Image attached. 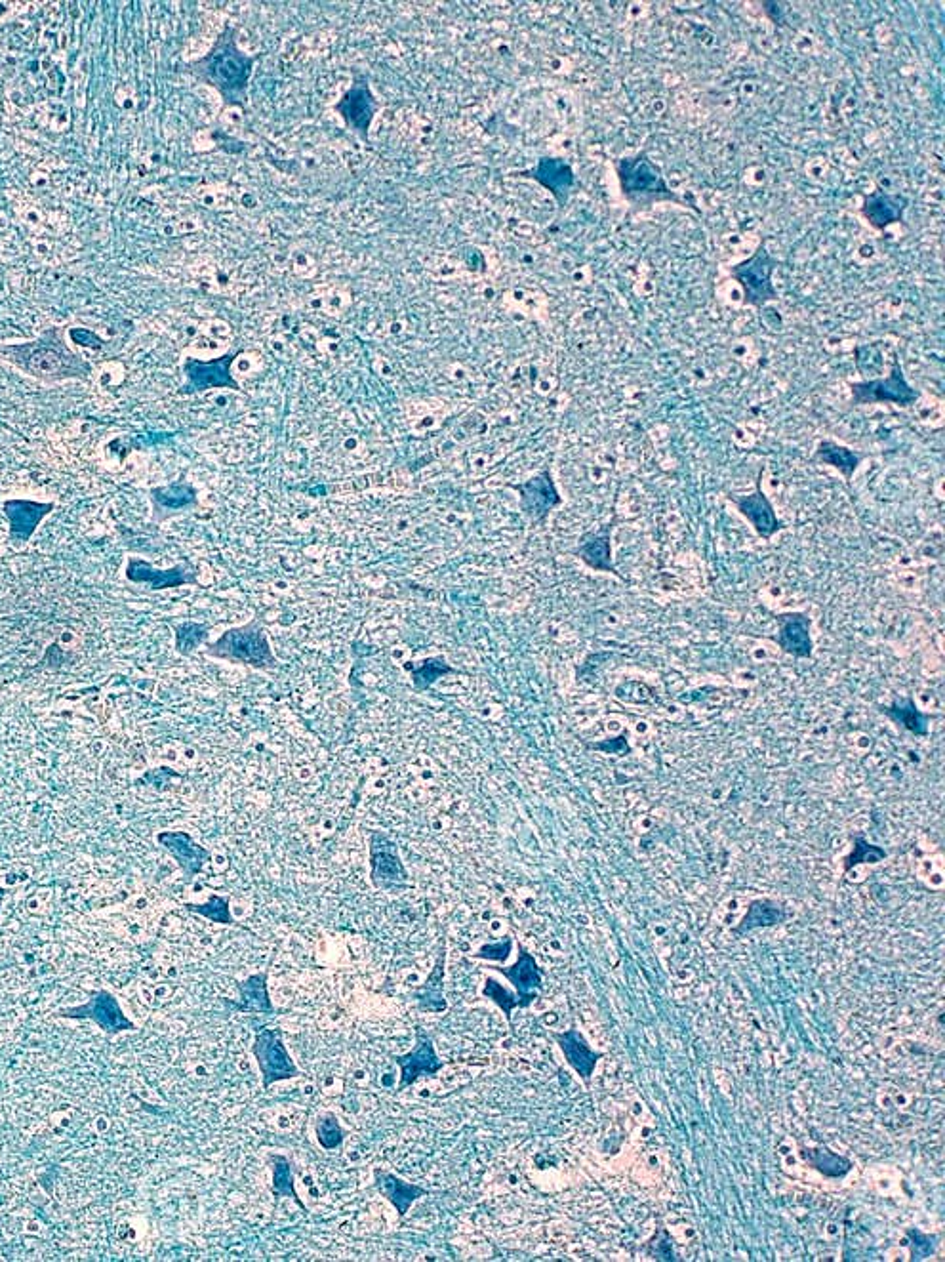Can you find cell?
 Here are the masks:
<instances>
[{"mask_svg":"<svg viewBox=\"0 0 945 1262\" xmlns=\"http://www.w3.org/2000/svg\"><path fill=\"white\" fill-rule=\"evenodd\" d=\"M4 896H6V889H4V887H0V908H2V902H4Z\"/></svg>","mask_w":945,"mask_h":1262,"instance_id":"ee69618b","label":"cell"},{"mask_svg":"<svg viewBox=\"0 0 945 1262\" xmlns=\"http://www.w3.org/2000/svg\"><path fill=\"white\" fill-rule=\"evenodd\" d=\"M789 919V912L782 902L772 900V898H757L751 900L747 906L744 919L732 929L734 937H745L751 931L757 929H772L778 927Z\"/></svg>","mask_w":945,"mask_h":1262,"instance_id":"d4e9b609","label":"cell"},{"mask_svg":"<svg viewBox=\"0 0 945 1262\" xmlns=\"http://www.w3.org/2000/svg\"><path fill=\"white\" fill-rule=\"evenodd\" d=\"M372 883L387 895H399L408 885V872L399 855V845L389 835L376 830L370 834Z\"/></svg>","mask_w":945,"mask_h":1262,"instance_id":"9c48e42d","label":"cell"},{"mask_svg":"<svg viewBox=\"0 0 945 1262\" xmlns=\"http://www.w3.org/2000/svg\"><path fill=\"white\" fill-rule=\"evenodd\" d=\"M776 624L778 633L770 639L780 647V651L799 660H810L814 656L812 618L808 614L799 611L780 612L776 614Z\"/></svg>","mask_w":945,"mask_h":1262,"instance_id":"e0dca14e","label":"cell"},{"mask_svg":"<svg viewBox=\"0 0 945 1262\" xmlns=\"http://www.w3.org/2000/svg\"><path fill=\"white\" fill-rule=\"evenodd\" d=\"M909 204V197L902 193L875 191L865 197L860 212L869 227L883 233L890 225L904 224L905 210L909 208Z\"/></svg>","mask_w":945,"mask_h":1262,"instance_id":"44dd1931","label":"cell"},{"mask_svg":"<svg viewBox=\"0 0 945 1262\" xmlns=\"http://www.w3.org/2000/svg\"><path fill=\"white\" fill-rule=\"evenodd\" d=\"M763 10H765L766 16L770 18L772 23H776V25H778V23H782V21H784V18H782V4H778V2H766L765 0V2H763Z\"/></svg>","mask_w":945,"mask_h":1262,"instance_id":"7bdbcfd3","label":"cell"},{"mask_svg":"<svg viewBox=\"0 0 945 1262\" xmlns=\"http://www.w3.org/2000/svg\"><path fill=\"white\" fill-rule=\"evenodd\" d=\"M2 1238H4V1234H2V1228H0V1242H2Z\"/></svg>","mask_w":945,"mask_h":1262,"instance_id":"bcb514c9","label":"cell"},{"mask_svg":"<svg viewBox=\"0 0 945 1262\" xmlns=\"http://www.w3.org/2000/svg\"><path fill=\"white\" fill-rule=\"evenodd\" d=\"M208 631H210V628H208L206 624H199V622H183V624H178V626L174 628V635H176V651L180 652L181 656H189V654H193V652L197 651L201 645L206 643V639H208Z\"/></svg>","mask_w":945,"mask_h":1262,"instance_id":"8d00e7d4","label":"cell"},{"mask_svg":"<svg viewBox=\"0 0 945 1262\" xmlns=\"http://www.w3.org/2000/svg\"><path fill=\"white\" fill-rule=\"evenodd\" d=\"M185 910L191 914L206 917L208 921H214V923H222V925L235 923L227 896L210 895L204 904H185Z\"/></svg>","mask_w":945,"mask_h":1262,"instance_id":"d590c367","label":"cell"},{"mask_svg":"<svg viewBox=\"0 0 945 1262\" xmlns=\"http://www.w3.org/2000/svg\"><path fill=\"white\" fill-rule=\"evenodd\" d=\"M56 1017L69 1018V1020H92L105 1034H111V1036L136 1030V1024L126 1017L119 999L109 990L92 992L90 998L84 1003L75 1007H63L56 1013Z\"/></svg>","mask_w":945,"mask_h":1262,"instance_id":"52a82bcc","label":"cell"},{"mask_svg":"<svg viewBox=\"0 0 945 1262\" xmlns=\"http://www.w3.org/2000/svg\"><path fill=\"white\" fill-rule=\"evenodd\" d=\"M618 523H620V517L614 515L608 523L601 525V529L589 530L582 534L574 555L584 563L587 569L612 574L625 582L624 576L620 574L612 557V534L618 527Z\"/></svg>","mask_w":945,"mask_h":1262,"instance_id":"9a60e30c","label":"cell"},{"mask_svg":"<svg viewBox=\"0 0 945 1262\" xmlns=\"http://www.w3.org/2000/svg\"><path fill=\"white\" fill-rule=\"evenodd\" d=\"M907 1236L911 1240V1255L913 1259H926L934 1253L936 1249V1236H926L923 1232L909 1228Z\"/></svg>","mask_w":945,"mask_h":1262,"instance_id":"ab89813d","label":"cell"},{"mask_svg":"<svg viewBox=\"0 0 945 1262\" xmlns=\"http://www.w3.org/2000/svg\"><path fill=\"white\" fill-rule=\"evenodd\" d=\"M269 1163L273 1169V1194L279 1198H292L302 1209H305L298 1192H296V1182H294V1171H292V1163L282 1156V1154H271Z\"/></svg>","mask_w":945,"mask_h":1262,"instance_id":"d6a6232c","label":"cell"},{"mask_svg":"<svg viewBox=\"0 0 945 1262\" xmlns=\"http://www.w3.org/2000/svg\"><path fill=\"white\" fill-rule=\"evenodd\" d=\"M511 950H513V938L505 937L502 942L484 944V946L479 948V952L475 954V957L477 959H486V961L503 963V961H507V957L511 956Z\"/></svg>","mask_w":945,"mask_h":1262,"instance_id":"60d3db41","label":"cell"},{"mask_svg":"<svg viewBox=\"0 0 945 1262\" xmlns=\"http://www.w3.org/2000/svg\"><path fill=\"white\" fill-rule=\"evenodd\" d=\"M763 475L765 468L759 469L757 481H755V490L751 494H726L728 502L734 504V508L738 509L747 523L751 525V529L755 530V534L761 540H772L778 532L789 529V525L784 519L778 517L774 504L770 502V498L766 496L763 490Z\"/></svg>","mask_w":945,"mask_h":1262,"instance_id":"7c38bea8","label":"cell"},{"mask_svg":"<svg viewBox=\"0 0 945 1262\" xmlns=\"http://www.w3.org/2000/svg\"><path fill=\"white\" fill-rule=\"evenodd\" d=\"M0 357L20 368L23 374L46 384L88 380L94 372L92 363L69 347L60 326H48L31 342L0 346Z\"/></svg>","mask_w":945,"mask_h":1262,"instance_id":"6da1fadb","label":"cell"},{"mask_svg":"<svg viewBox=\"0 0 945 1262\" xmlns=\"http://www.w3.org/2000/svg\"><path fill=\"white\" fill-rule=\"evenodd\" d=\"M867 456V452L846 447L833 439H822L812 454V464L837 469L845 477L846 483H850Z\"/></svg>","mask_w":945,"mask_h":1262,"instance_id":"484cf974","label":"cell"},{"mask_svg":"<svg viewBox=\"0 0 945 1262\" xmlns=\"http://www.w3.org/2000/svg\"><path fill=\"white\" fill-rule=\"evenodd\" d=\"M553 1038L559 1043L564 1059L576 1070V1074L585 1081L591 1079L597 1062L603 1059V1053H595L576 1028L553 1034Z\"/></svg>","mask_w":945,"mask_h":1262,"instance_id":"4316f807","label":"cell"},{"mask_svg":"<svg viewBox=\"0 0 945 1262\" xmlns=\"http://www.w3.org/2000/svg\"><path fill=\"white\" fill-rule=\"evenodd\" d=\"M886 856H888V853H886L885 847L869 843L864 835H854L852 851L845 856L843 870H845V874H850L856 866H860V864H879V862L885 860Z\"/></svg>","mask_w":945,"mask_h":1262,"instance_id":"836d02e7","label":"cell"},{"mask_svg":"<svg viewBox=\"0 0 945 1262\" xmlns=\"http://www.w3.org/2000/svg\"><path fill=\"white\" fill-rule=\"evenodd\" d=\"M848 387H850L854 407L896 405L900 408H911L915 407L921 399V391L907 382L904 367L898 355H894L892 368L885 378L850 382Z\"/></svg>","mask_w":945,"mask_h":1262,"instance_id":"8992f818","label":"cell"},{"mask_svg":"<svg viewBox=\"0 0 945 1262\" xmlns=\"http://www.w3.org/2000/svg\"><path fill=\"white\" fill-rule=\"evenodd\" d=\"M450 673H460L454 666H450L444 656H429L422 660L416 668H412L410 677H412V685L418 693H427L435 681H439L444 675Z\"/></svg>","mask_w":945,"mask_h":1262,"instance_id":"1f68e13d","label":"cell"},{"mask_svg":"<svg viewBox=\"0 0 945 1262\" xmlns=\"http://www.w3.org/2000/svg\"><path fill=\"white\" fill-rule=\"evenodd\" d=\"M124 576L128 582L147 586L153 591L176 590L199 584V570L189 563H178L172 569H159L141 557H128Z\"/></svg>","mask_w":945,"mask_h":1262,"instance_id":"4fadbf2b","label":"cell"},{"mask_svg":"<svg viewBox=\"0 0 945 1262\" xmlns=\"http://www.w3.org/2000/svg\"><path fill=\"white\" fill-rule=\"evenodd\" d=\"M69 338H71V342H73V344L88 347V349H94V351H100V349L105 347L103 338H100L96 332H92V330H88V328H82V326H73V328L69 330Z\"/></svg>","mask_w":945,"mask_h":1262,"instance_id":"b9f144b4","label":"cell"},{"mask_svg":"<svg viewBox=\"0 0 945 1262\" xmlns=\"http://www.w3.org/2000/svg\"><path fill=\"white\" fill-rule=\"evenodd\" d=\"M315 1137L317 1142L321 1144L324 1150H336L340 1148L345 1140V1131L340 1125V1120L334 1112L326 1110L317 1116L315 1121Z\"/></svg>","mask_w":945,"mask_h":1262,"instance_id":"e575fe53","label":"cell"},{"mask_svg":"<svg viewBox=\"0 0 945 1262\" xmlns=\"http://www.w3.org/2000/svg\"><path fill=\"white\" fill-rule=\"evenodd\" d=\"M252 1053L260 1066L263 1076V1087H271L273 1083L294 1079L300 1076L298 1066L290 1057L281 1030L262 1028L256 1032L252 1045Z\"/></svg>","mask_w":945,"mask_h":1262,"instance_id":"8fae6325","label":"cell"},{"mask_svg":"<svg viewBox=\"0 0 945 1262\" xmlns=\"http://www.w3.org/2000/svg\"><path fill=\"white\" fill-rule=\"evenodd\" d=\"M616 176L625 201L635 208H652L654 204L671 203L702 214L694 201L675 193L669 187L664 170L648 157L646 151L618 159Z\"/></svg>","mask_w":945,"mask_h":1262,"instance_id":"3957f363","label":"cell"},{"mask_svg":"<svg viewBox=\"0 0 945 1262\" xmlns=\"http://www.w3.org/2000/svg\"><path fill=\"white\" fill-rule=\"evenodd\" d=\"M4 12H6V6H4V4H2V2H0V16H2V14H4Z\"/></svg>","mask_w":945,"mask_h":1262,"instance_id":"f6af8a7d","label":"cell"},{"mask_svg":"<svg viewBox=\"0 0 945 1262\" xmlns=\"http://www.w3.org/2000/svg\"><path fill=\"white\" fill-rule=\"evenodd\" d=\"M444 973H446V944L441 942V952L435 961V967L431 969L429 977L425 978L422 986L418 988V992L412 996L416 1001V1007L423 1013H444L448 1003L444 999Z\"/></svg>","mask_w":945,"mask_h":1262,"instance_id":"83f0119b","label":"cell"},{"mask_svg":"<svg viewBox=\"0 0 945 1262\" xmlns=\"http://www.w3.org/2000/svg\"><path fill=\"white\" fill-rule=\"evenodd\" d=\"M530 178L545 187L561 206H564L568 193L576 184L574 168L564 159H557V157L540 159V163L536 164V168L530 172Z\"/></svg>","mask_w":945,"mask_h":1262,"instance_id":"603a6c76","label":"cell"},{"mask_svg":"<svg viewBox=\"0 0 945 1262\" xmlns=\"http://www.w3.org/2000/svg\"><path fill=\"white\" fill-rule=\"evenodd\" d=\"M507 489L519 494V508L524 517L536 525H545L551 511L563 506V496L549 468H543L523 483L507 485Z\"/></svg>","mask_w":945,"mask_h":1262,"instance_id":"30bf717a","label":"cell"},{"mask_svg":"<svg viewBox=\"0 0 945 1262\" xmlns=\"http://www.w3.org/2000/svg\"><path fill=\"white\" fill-rule=\"evenodd\" d=\"M517 990L519 1009L530 1007L542 990V969L536 957L519 946V957L511 967H496Z\"/></svg>","mask_w":945,"mask_h":1262,"instance_id":"d6986e66","label":"cell"},{"mask_svg":"<svg viewBox=\"0 0 945 1262\" xmlns=\"http://www.w3.org/2000/svg\"><path fill=\"white\" fill-rule=\"evenodd\" d=\"M879 712L888 717L892 723H896L898 727L905 729L907 733L915 734L919 738H926L930 733V719L934 715L921 712L915 704L913 696H904V698H894L892 704L881 706Z\"/></svg>","mask_w":945,"mask_h":1262,"instance_id":"f546056e","label":"cell"},{"mask_svg":"<svg viewBox=\"0 0 945 1262\" xmlns=\"http://www.w3.org/2000/svg\"><path fill=\"white\" fill-rule=\"evenodd\" d=\"M155 521H166L174 515L199 508V490L191 483H172L149 490Z\"/></svg>","mask_w":945,"mask_h":1262,"instance_id":"7402d4cb","label":"cell"},{"mask_svg":"<svg viewBox=\"0 0 945 1262\" xmlns=\"http://www.w3.org/2000/svg\"><path fill=\"white\" fill-rule=\"evenodd\" d=\"M780 265L784 264L774 258L763 243L757 246V250L747 260L730 267L732 279L744 292L745 306L763 309L772 302H780V292L772 281V275Z\"/></svg>","mask_w":945,"mask_h":1262,"instance_id":"5b68a950","label":"cell"},{"mask_svg":"<svg viewBox=\"0 0 945 1262\" xmlns=\"http://www.w3.org/2000/svg\"><path fill=\"white\" fill-rule=\"evenodd\" d=\"M157 843L180 864L183 874L187 877L199 876L204 870V864L212 856L206 847H202L193 839V835L183 830L161 832L157 835Z\"/></svg>","mask_w":945,"mask_h":1262,"instance_id":"ffe728a7","label":"cell"},{"mask_svg":"<svg viewBox=\"0 0 945 1262\" xmlns=\"http://www.w3.org/2000/svg\"><path fill=\"white\" fill-rule=\"evenodd\" d=\"M395 1062L401 1068L399 1089H406V1087L414 1085L423 1074L437 1076L444 1068V1062L437 1055L433 1039L429 1038L420 1028H418V1039H416L414 1049L410 1053H406V1055L395 1057Z\"/></svg>","mask_w":945,"mask_h":1262,"instance_id":"ac0fdd59","label":"cell"},{"mask_svg":"<svg viewBox=\"0 0 945 1262\" xmlns=\"http://www.w3.org/2000/svg\"><path fill=\"white\" fill-rule=\"evenodd\" d=\"M803 1160L806 1165H810L812 1169H816L818 1173H822L827 1179H845L846 1175L852 1171V1161L833 1154L825 1148H805L803 1152Z\"/></svg>","mask_w":945,"mask_h":1262,"instance_id":"4dcf8cb0","label":"cell"},{"mask_svg":"<svg viewBox=\"0 0 945 1262\" xmlns=\"http://www.w3.org/2000/svg\"><path fill=\"white\" fill-rule=\"evenodd\" d=\"M206 654L216 660L244 664L263 672L279 668V660L260 618L223 631L216 641L206 643Z\"/></svg>","mask_w":945,"mask_h":1262,"instance_id":"277c9868","label":"cell"},{"mask_svg":"<svg viewBox=\"0 0 945 1262\" xmlns=\"http://www.w3.org/2000/svg\"><path fill=\"white\" fill-rule=\"evenodd\" d=\"M585 746L587 750H597L603 754L620 755V757L631 754V744L625 734H620L616 738H604L601 742H587Z\"/></svg>","mask_w":945,"mask_h":1262,"instance_id":"f35d334b","label":"cell"},{"mask_svg":"<svg viewBox=\"0 0 945 1262\" xmlns=\"http://www.w3.org/2000/svg\"><path fill=\"white\" fill-rule=\"evenodd\" d=\"M254 58L242 52L237 44V29L227 25L212 50L197 63V71L210 82L229 105L242 107L252 77Z\"/></svg>","mask_w":945,"mask_h":1262,"instance_id":"7a4b0ae2","label":"cell"},{"mask_svg":"<svg viewBox=\"0 0 945 1262\" xmlns=\"http://www.w3.org/2000/svg\"><path fill=\"white\" fill-rule=\"evenodd\" d=\"M239 1001L225 999V1005L239 1013H273V1003L267 990V973H256L252 977L237 982Z\"/></svg>","mask_w":945,"mask_h":1262,"instance_id":"f1b7e54d","label":"cell"},{"mask_svg":"<svg viewBox=\"0 0 945 1262\" xmlns=\"http://www.w3.org/2000/svg\"><path fill=\"white\" fill-rule=\"evenodd\" d=\"M2 509L8 519V540L12 546L18 548L35 536L42 521L56 509V504L27 498H8L2 502Z\"/></svg>","mask_w":945,"mask_h":1262,"instance_id":"5bb4252c","label":"cell"},{"mask_svg":"<svg viewBox=\"0 0 945 1262\" xmlns=\"http://www.w3.org/2000/svg\"><path fill=\"white\" fill-rule=\"evenodd\" d=\"M242 349L237 351H229L222 357L210 359V361H202L197 357H187L183 363V374H185V386L181 387V395H191V393H202L208 389H231V391H239L241 386L237 382V378L233 376L231 368L233 363L237 361V357H241Z\"/></svg>","mask_w":945,"mask_h":1262,"instance_id":"ba28073f","label":"cell"},{"mask_svg":"<svg viewBox=\"0 0 945 1262\" xmlns=\"http://www.w3.org/2000/svg\"><path fill=\"white\" fill-rule=\"evenodd\" d=\"M483 996L484 998L492 999V1001H494V1003L502 1009L503 1013H505V1017L509 1018V1020H511V1013L519 1007V1003H517V994H511L507 988H503L502 984H500L498 980H494V978H488V980H486Z\"/></svg>","mask_w":945,"mask_h":1262,"instance_id":"74e56055","label":"cell"},{"mask_svg":"<svg viewBox=\"0 0 945 1262\" xmlns=\"http://www.w3.org/2000/svg\"><path fill=\"white\" fill-rule=\"evenodd\" d=\"M374 1182L378 1192L395 1207L399 1217H404L416 1201L429 1194L420 1184L403 1181L399 1175L383 1169L374 1171Z\"/></svg>","mask_w":945,"mask_h":1262,"instance_id":"cb8c5ba5","label":"cell"},{"mask_svg":"<svg viewBox=\"0 0 945 1262\" xmlns=\"http://www.w3.org/2000/svg\"><path fill=\"white\" fill-rule=\"evenodd\" d=\"M336 111L340 113L343 123L349 130H353L364 142H368V132L374 121V115L378 111V103L370 88V82L364 79L355 82L343 94L342 100L336 103Z\"/></svg>","mask_w":945,"mask_h":1262,"instance_id":"2e32d148","label":"cell"}]
</instances>
